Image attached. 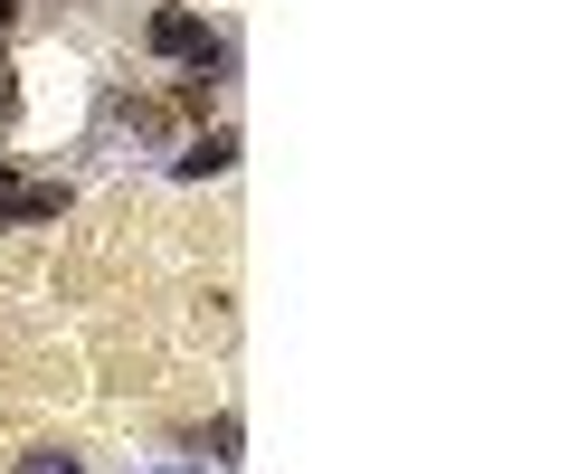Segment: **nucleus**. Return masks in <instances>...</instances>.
Wrapping results in <instances>:
<instances>
[{
	"label": "nucleus",
	"instance_id": "obj_5",
	"mask_svg": "<svg viewBox=\"0 0 569 474\" xmlns=\"http://www.w3.org/2000/svg\"><path fill=\"white\" fill-rule=\"evenodd\" d=\"M0 200H10V162H0Z\"/></svg>",
	"mask_w": 569,
	"mask_h": 474
},
{
	"label": "nucleus",
	"instance_id": "obj_1",
	"mask_svg": "<svg viewBox=\"0 0 569 474\" xmlns=\"http://www.w3.org/2000/svg\"><path fill=\"white\" fill-rule=\"evenodd\" d=\"M152 48H162V58H219V39H209L200 10H162V20H152Z\"/></svg>",
	"mask_w": 569,
	"mask_h": 474
},
{
	"label": "nucleus",
	"instance_id": "obj_2",
	"mask_svg": "<svg viewBox=\"0 0 569 474\" xmlns=\"http://www.w3.org/2000/svg\"><path fill=\"white\" fill-rule=\"evenodd\" d=\"M0 209H10V219H58V209H67V190H10Z\"/></svg>",
	"mask_w": 569,
	"mask_h": 474
},
{
	"label": "nucleus",
	"instance_id": "obj_4",
	"mask_svg": "<svg viewBox=\"0 0 569 474\" xmlns=\"http://www.w3.org/2000/svg\"><path fill=\"white\" fill-rule=\"evenodd\" d=\"M10 10H20V0H0V29H10Z\"/></svg>",
	"mask_w": 569,
	"mask_h": 474
},
{
	"label": "nucleus",
	"instance_id": "obj_3",
	"mask_svg": "<svg viewBox=\"0 0 569 474\" xmlns=\"http://www.w3.org/2000/svg\"><path fill=\"white\" fill-rule=\"evenodd\" d=\"M228 152H238V143H228V133H209L200 152H181V171H190V181H200V171H228Z\"/></svg>",
	"mask_w": 569,
	"mask_h": 474
}]
</instances>
